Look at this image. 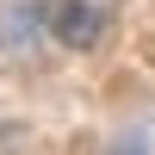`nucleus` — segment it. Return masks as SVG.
<instances>
[{
	"instance_id": "1",
	"label": "nucleus",
	"mask_w": 155,
	"mask_h": 155,
	"mask_svg": "<svg viewBox=\"0 0 155 155\" xmlns=\"http://www.w3.org/2000/svg\"><path fill=\"white\" fill-rule=\"evenodd\" d=\"M106 19H112L106 0H44V25H50V37H56V44H68V50H93L99 37H106Z\"/></svg>"
}]
</instances>
